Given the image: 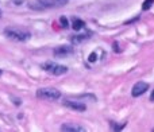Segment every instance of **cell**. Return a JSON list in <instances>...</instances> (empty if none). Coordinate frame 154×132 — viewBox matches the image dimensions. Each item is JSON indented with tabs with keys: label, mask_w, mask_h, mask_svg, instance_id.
Wrapping results in <instances>:
<instances>
[{
	"label": "cell",
	"mask_w": 154,
	"mask_h": 132,
	"mask_svg": "<svg viewBox=\"0 0 154 132\" xmlns=\"http://www.w3.org/2000/svg\"><path fill=\"white\" fill-rule=\"evenodd\" d=\"M37 97L41 100L48 101H56L61 97V92L56 88H41L37 90Z\"/></svg>",
	"instance_id": "obj_1"
},
{
	"label": "cell",
	"mask_w": 154,
	"mask_h": 132,
	"mask_svg": "<svg viewBox=\"0 0 154 132\" xmlns=\"http://www.w3.org/2000/svg\"><path fill=\"white\" fill-rule=\"evenodd\" d=\"M4 32L8 38H11L14 40H19V42H24V40H27L30 38V32L20 28H16V27H8V28H5Z\"/></svg>",
	"instance_id": "obj_2"
},
{
	"label": "cell",
	"mask_w": 154,
	"mask_h": 132,
	"mask_svg": "<svg viewBox=\"0 0 154 132\" xmlns=\"http://www.w3.org/2000/svg\"><path fill=\"white\" fill-rule=\"evenodd\" d=\"M42 69H45L46 71H49L53 76H61V74L68 73V68L64 65H58V64H53V62H46L42 65Z\"/></svg>",
	"instance_id": "obj_3"
},
{
	"label": "cell",
	"mask_w": 154,
	"mask_h": 132,
	"mask_svg": "<svg viewBox=\"0 0 154 132\" xmlns=\"http://www.w3.org/2000/svg\"><path fill=\"white\" fill-rule=\"evenodd\" d=\"M147 89H149V84H147V82L138 81L133 86V89H131V94H133V97H139V96H142L145 92H147Z\"/></svg>",
	"instance_id": "obj_4"
},
{
	"label": "cell",
	"mask_w": 154,
	"mask_h": 132,
	"mask_svg": "<svg viewBox=\"0 0 154 132\" xmlns=\"http://www.w3.org/2000/svg\"><path fill=\"white\" fill-rule=\"evenodd\" d=\"M72 53H73V49L69 47V46H61V47L54 49V51H53L54 57H57V58H64V57L69 56Z\"/></svg>",
	"instance_id": "obj_5"
},
{
	"label": "cell",
	"mask_w": 154,
	"mask_h": 132,
	"mask_svg": "<svg viewBox=\"0 0 154 132\" xmlns=\"http://www.w3.org/2000/svg\"><path fill=\"white\" fill-rule=\"evenodd\" d=\"M64 105L68 106V108H70V109L79 111V112L87 111V105H85V104H82V103H76V101H65Z\"/></svg>",
	"instance_id": "obj_6"
},
{
	"label": "cell",
	"mask_w": 154,
	"mask_h": 132,
	"mask_svg": "<svg viewBox=\"0 0 154 132\" xmlns=\"http://www.w3.org/2000/svg\"><path fill=\"white\" fill-rule=\"evenodd\" d=\"M61 130L66 131V132H82L84 128L80 127V125H77V124H69V123H66V124H64L61 127Z\"/></svg>",
	"instance_id": "obj_7"
},
{
	"label": "cell",
	"mask_w": 154,
	"mask_h": 132,
	"mask_svg": "<svg viewBox=\"0 0 154 132\" xmlns=\"http://www.w3.org/2000/svg\"><path fill=\"white\" fill-rule=\"evenodd\" d=\"M73 30H76V31H79V30H81L82 27H84V22L81 20V19H73V24H72Z\"/></svg>",
	"instance_id": "obj_8"
},
{
	"label": "cell",
	"mask_w": 154,
	"mask_h": 132,
	"mask_svg": "<svg viewBox=\"0 0 154 132\" xmlns=\"http://www.w3.org/2000/svg\"><path fill=\"white\" fill-rule=\"evenodd\" d=\"M153 4H154V0H145V2H143V4H142V10H143V11L150 10Z\"/></svg>",
	"instance_id": "obj_9"
},
{
	"label": "cell",
	"mask_w": 154,
	"mask_h": 132,
	"mask_svg": "<svg viewBox=\"0 0 154 132\" xmlns=\"http://www.w3.org/2000/svg\"><path fill=\"white\" fill-rule=\"evenodd\" d=\"M60 23H61L62 27H68V19L65 18V16H61V18H60Z\"/></svg>",
	"instance_id": "obj_10"
},
{
	"label": "cell",
	"mask_w": 154,
	"mask_h": 132,
	"mask_svg": "<svg viewBox=\"0 0 154 132\" xmlns=\"http://www.w3.org/2000/svg\"><path fill=\"white\" fill-rule=\"evenodd\" d=\"M88 59H89V62H95V61H96V53H92V54H91Z\"/></svg>",
	"instance_id": "obj_11"
},
{
	"label": "cell",
	"mask_w": 154,
	"mask_h": 132,
	"mask_svg": "<svg viewBox=\"0 0 154 132\" xmlns=\"http://www.w3.org/2000/svg\"><path fill=\"white\" fill-rule=\"evenodd\" d=\"M114 50L116 51V53H119V51H120V49H119V46H118V43H116V42L114 43Z\"/></svg>",
	"instance_id": "obj_12"
},
{
	"label": "cell",
	"mask_w": 154,
	"mask_h": 132,
	"mask_svg": "<svg viewBox=\"0 0 154 132\" xmlns=\"http://www.w3.org/2000/svg\"><path fill=\"white\" fill-rule=\"evenodd\" d=\"M150 101H154V89H153L152 94H150Z\"/></svg>",
	"instance_id": "obj_13"
},
{
	"label": "cell",
	"mask_w": 154,
	"mask_h": 132,
	"mask_svg": "<svg viewBox=\"0 0 154 132\" xmlns=\"http://www.w3.org/2000/svg\"><path fill=\"white\" fill-rule=\"evenodd\" d=\"M2 74H3V70H0V76H2Z\"/></svg>",
	"instance_id": "obj_14"
},
{
	"label": "cell",
	"mask_w": 154,
	"mask_h": 132,
	"mask_svg": "<svg viewBox=\"0 0 154 132\" xmlns=\"http://www.w3.org/2000/svg\"><path fill=\"white\" fill-rule=\"evenodd\" d=\"M0 16H2V12H0Z\"/></svg>",
	"instance_id": "obj_15"
}]
</instances>
